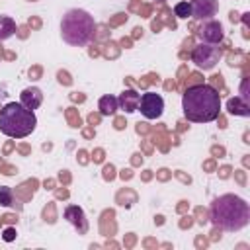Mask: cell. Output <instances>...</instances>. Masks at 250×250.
Returning a JSON list of instances; mask_svg holds the SVG:
<instances>
[{
    "instance_id": "2",
    "label": "cell",
    "mask_w": 250,
    "mask_h": 250,
    "mask_svg": "<svg viewBox=\"0 0 250 250\" xmlns=\"http://www.w3.org/2000/svg\"><path fill=\"white\" fill-rule=\"evenodd\" d=\"M211 219L223 230H240L248 225V203L236 195H221L211 205Z\"/></svg>"
},
{
    "instance_id": "4",
    "label": "cell",
    "mask_w": 250,
    "mask_h": 250,
    "mask_svg": "<svg viewBox=\"0 0 250 250\" xmlns=\"http://www.w3.org/2000/svg\"><path fill=\"white\" fill-rule=\"evenodd\" d=\"M37 125L35 113L21 104L10 102L0 109V131L12 139L27 137Z\"/></svg>"
},
{
    "instance_id": "11",
    "label": "cell",
    "mask_w": 250,
    "mask_h": 250,
    "mask_svg": "<svg viewBox=\"0 0 250 250\" xmlns=\"http://www.w3.org/2000/svg\"><path fill=\"white\" fill-rule=\"evenodd\" d=\"M64 217H66L74 227H80V230H86V221H84V213H82L80 207L68 205L66 211H64Z\"/></svg>"
},
{
    "instance_id": "19",
    "label": "cell",
    "mask_w": 250,
    "mask_h": 250,
    "mask_svg": "<svg viewBox=\"0 0 250 250\" xmlns=\"http://www.w3.org/2000/svg\"><path fill=\"white\" fill-rule=\"evenodd\" d=\"M104 172H105V178H109V180L113 178V166H105V170H104Z\"/></svg>"
},
{
    "instance_id": "16",
    "label": "cell",
    "mask_w": 250,
    "mask_h": 250,
    "mask_svg": "<svg viewBox=\"0 0 250 250\" xmlns=\"http://www.w3.org/2000/svg\"><path fill=\"white\" fill-rule=\"evenodd\" d=\"M0 205H12V189L6 186L0 188Z\"/></svg>"
},
{
    "instance_id": "15",
    "label": "cell",
    "mask_w": 250,
    "mask_h": 250,
    "mask_svg": "<svg viewBox=\"0 0 250 250\" xmlns=\"http://www.w3.org/2000/svg\"><path fill=\"white\" fill-rule=\"evenodd\" d=\"M174 14L178 18H189L191 16V4L189 2H178L174 6Z\"/></svg>"
},
{
    "instance_id": "18",
    "label": "cell",
    "mask_w": 250,
    "mask_h": 250,
    "mask_svg": "<svg viewBox=\"0 0 250 250\" xmlns=\"http://www.w3.org/2000/svg\"><path fill=\"white\" fill-rule=\"evenodd\" d=\"M59 80H61V82H64V84H70V78H68V74H66V72H59Z\"/></svg>"
},
{
    "instance_id": "3",
    "label": "cell",
    "mask_w": 250,
    "mask_h": 250,
    "mask_svg": "<svg viewBox=\"0 0 250 250\" xmlns=\"http://www.w3.org/2000/svg\"><path fill=\"white\" fill-rule=\"evenodd\" d=\"M94 29H96L94 18L84 10L74 8V10H68L62 16L61 35H62V41L72 45V47L88 45L92 41V37H94Z\"/></svg>"
},
{
    "instance_id": "1",
    "label": "cell",
    "mask_w": 250,
    "mask_h": 250,
    "mask_svg": "<svg viewBox=\"0 0 250 250\" xmlns=\"http://www.w3.org/2000/svg\"><path fill=\"white\" fill-rule=\"evenodd\" d=\"M182 107L186 119L193 123L215 121L221 111V94L209 84L189 86L182 96Z\"/></svg>"
},
{
    "instance_id": "14",
    "label": "cell",
    "mask_w": 250,
    "mask_h": 250,
    "mask_svg": "<svg viewBox=\"0 0 250 250\" xmlns=\"http://www.w3.org/2000/svg\"><path fill=\"white\" fill-rule=\"evenodd\" d=\"M16 33V21L8 16H0V39H8Z\"/></svg>"
},
{
    "instance_id": "5",
    "label": "cell",
    "mask_w": 250,
    "mask_h": 250,
    "mask_svg": "<svg viewBox=\"0 0 250 250\" xmlns=\"http://www.w3.org/2000/svg\"><path fill=\"white\" fill-rule=\"evenodd\" d=\"M219 57H221L219 49L213 47L211 43H205V45L201 43V45H197V47L193 49V53H191V61H193L199 68H203V70H211V68L217 64Z\"/></svg>"
},
{
    "instance_id": "13",
    "label": "cell",
    "mask_w": 250,
    "mask_h": 250,
    "mask_svg": "<svg viewBox=\"0 0 250 250\" xmlns=\"http://www.w3.org/2000/svg\"><path fill=\"white\" fill-rule=\"evenodd\" d=\"M98 107H100V113L102 115H113L115 109H117V98H113V96H102Z\"/></svg>"
},
{
    "instance_id": "10",
    "label": "cell",
    "mask_w": 250,
    "mask_h": 250,
    "mask_svg": "<svg viewBox=\"0 0 250 250\" xmlns=\"http://www.w3.org/2000/svg\"><path fill=\"white\" fill-rule=\"evenodd\" d=\"M41 102H43V94H41V90L35 88V86L25 88V90L20 94V104L25 105V107L31 109V111L37 109V107L41 105Z\"/></svg>"
},
{
    "instance_id": "6",
    "label": "cell",
    "mask_w": 250,
    "mask_h": 250,
    "mask_svg": "<svg viewBox=\"0 0 250 250\" xmlns=\"http://www.w3.org/2000/svg\"><path fill=\"white\" fill-rule=\"evenodd\" d=\"M139 109L146 119H158L164 111V100L156 92H145L139 102Z\"/></svg>"
},
{
    "instance_id": "9",
    "label": "cell",
    "mask_w": 250,
    "mask_h": 250,
    "mask_svg": "<svg viewBox=\"0 0 250 250\" xmlns=\"http://www.w3.org/2000/svg\"><path fill=\"white\" fill-rule=\"evenodd\" d=\"M139 102H141V94L135 92V90H131V88L129 90H123L121 96L117 98V105H121V109L127 111V113L137 111L139 109Z\"/></svg>"
},
{
    "instance_id": "12",
    "label": "cell",
    "mask_w": 250,
    "mask_h": 250,
    "mask_svg": "<svg viewBox=\"0 0 250 250\" xmlns=\"http://www.w3.org/2000/svg\"><path fill=\"white\" fill-rule=\"evenodd\" d=\"M229 111L234 113V115H242V117H248L250 115V109H248V102H244L242 98H230L229 104H227Z\"/></svg>"
},
{
    "instance_id": "17",
    "label": "cell",
    "mask_w": 250,
    "mask_h": 250,
    "mask_svg": "<svg viewBox=\"0 0 250 250\" xmlns=\"http://www.w3.org/2000/svg\"><path fill=\"white\" fill-rule=\"evenodd\" d=\"M14 238H16V230H14V229H6V230H4V240L10 242V240H14Z\"/></svg>"
},
{
    "instance_id": "8",
    "label": "cell",
    "mask_w": 250,
    "mask_h": 250,
    "mask_svg": "<svg viewBox=\"0 0 250 250\" xmlns=\"http://www.w3.org/2000/svg\"><path fill=\"white\" fill-rule=\"evenodd\" d=\"M199 35L205 43H211V45L219 43V41H223V25L219 21H207L201 25Z\"/></svg>"
},
{
    "instance_id": "7",
    "label": "cell",
    "mask_w": 250,
    "mask_h": 250,
    "mask_svg": "<svg viewBox=\"0 0 250 250\" xmlns=\"http://www.w3.org/2000/svg\"><path fill=\"white\" fill-rule=\"evenodd\" d=\"M219 0H193L191 2V16L195 20H209L217 14Z\"/></svg>"
}]
</instances>
